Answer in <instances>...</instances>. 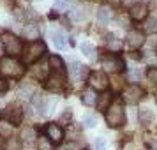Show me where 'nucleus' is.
<instances>
[{"label": "nucleus", "mask_w": 157, "mask_h": 150, "mask_svg": "<svg viewBox=\"0 0 157 150\" xmlns=\"http://www.w3.org/2000/svg\"><path fill=\"white\" fill-rule=\"evenodd\" d=\"M69 14H71L72 20H83L86 13H85V7H83V6H74V7L69 11Z\"/></svg>", "instance_id": "obj_19"}, {"label": "nucleus", "mask_w": 157, "mask_h": 150, "mask_svg": "<svg viewBox=\"0 0 157 150\" xmlns=\"http://www.w3.org/2000/svg\"><path fill=\"white\" fill-rule=\"evenodd\" d=\"M62 85H64V78H62L60 74H53V76H50V78H48V81H46V88H48V90H51V92H57V90H60V88H62Z\"/></svg>", "instance_id": "obj_14"}, {"label": "nucleus", "mask_w": 157, "mask_h": 150, "mask_svg": "<svg viewBox=\"0 0 157 150\" xmlns=\"http://www.w3.org/2000/svg\"><path fill=\"white\" fill-rule=\"evenodd\" d=\"M13 148H18V143L16 141H9V145H7V150H13Z\"/></svg>", "instance_id": "obj_36"}, {"label": "nucleus", "mask_w": 157, "mask_h": 150, "mask_svg": "<svg viewBox=\"0 0 157 150\" xmlns=\"http://www.w3.org/2000/svg\"><path fill=\"white\" fill-rule=\"evenodd\" d=\"M129 14H131L132 20L141 21V20H145L147 14H148V7H147L143 2H140V4H132V6H131V11H129Z\"/></svg>", "instance_id": "obj_10"}, {"label": "nucleus", "mask_w": 157, "mask_h": 150, "mask_svg": "<svg viewBox=\"0 0 157 150\" xmlns=\"http://www.w3.org/2000/svg\"><path fill=\"white\" fill-rule=\"evenodd\" d=\"M13 133H14L13 124H9V122H6V120L0 122V136H2V138H11Z\"/></svg>", "instance_id": "obj_17"}, {"label": "nucleus", "mask_w": 157, "mask_h": 150, "mask_svg": "<svg viewBox=\"0 0 157 150\" xmlns=\"http://www.w3.org/2000/svg\"><path fill=\"white\" fill-rule=\"evenodd\" d=\"M21 138L25 140V141H32L34 140V129H23V133H21Z\"/></svg>", "instance_id": "obj_30"}, {"label": "nucleus", "mask_w": 157, "mask_h": 150, "mask_svg": "<svg viewBox=\"0 0 157 150\" xmlns=\"http://www.w3.org/2000/svg\"><path fill=\"white\" fill-rule=\"evenodd\" d=\"M81 101H83L85 106H94L97 102V94H95V90L94 88H85L83 94H81Z\"/></svg>", "instance_id": "obj_15"}, {"label": "nucleus", "mask_w": 157, "mask_h": 150, "mask_svg": "<svg viewBox=\"0 0 157 150\" xmlns=\"http://www.w3.org/2000/svg\"><path fill=\"white\" fill-rule=\"evenodd\" d=\"M37 150H53V145L46 136H43V138L37 140Z\"/></svg>", "instance_id": "obj_22"}, {"label": "nucleus", "mask_w": 157, "mask_h": 150, "mask_svg": "<svg viewBox=\"0 0 157 150\" xmlns=\"http://www.w3.org/2000/svg\"><path fill=\"white\" fill-rule=\"evenodd\" d=\"M111 101H113V95L109 92H104L99 97V101H97V108H99L101 111H104V110H108V108L111 106Z\"/></svg>", "instance_id": "obj_16"}, {"label": "nucleus", "mask_w": 157, "mask_h": 150, "mask_svg": "<svg viewBox=\"0 0 157 150\" xmlns=\"http://www.w3.org/2000/svg\"><path fill=\"white\" fill-rule=\"evenodd\" d=\"M25 67L20 60H16V57H2L0 58V74L2 76H9V78H20Z\"/></svg>", "instance_id": "obj_1"}, {"label": "nucleus", "mask_w": 157, "mask_h": 150, "mask_svg": "<svg viewBox=\"0 0 157 150\" xmlns=\"http://www.w3.org/2000/svg\"><path fill=\"white\" fill-rule=\"evenodd\" d=\"M83 124H85V127H95V124H97V118H95V115H85L83 117Z\"/></svg>", "instance_id": "obj_26"}, {"label": "nucleus", "mask_w": 157, "mask_h": 150, "mask_svg": "<svg viewBox=\"0 0 157 150\" xmlns=\"http://www.w3.org/2000/svg\"><path fill=\"white\" fill-rule=\"evenodd\" d=\"M106 122L109 127H120L125 122V111L120 102H111V106L106 110Z\"/></svg>", "instance_id": "obj_2"}, {"label": "nucleus", "mask_w": 157, "mask_h": 150, "mask_svg": "<svg viewBox=\"0 0 157 150\" xmlns=\"http://www.w3.org/2000/svg\"><path fill=\"white\" fill-rule=\"evenodd\" d=\"M81 51H83L88 58H92V60L95 58V48H94L90 43H83L81 44Z\"/></svg>", "instance_id": "obj_23"}, {"label": "nucleus", "mask_w": 157, "mask_h": 150, "mask_svg": "<svg viewBox=\"0 0 157 150\" xmlns=\"http://www.w3.org/2000/svg\"><path fill=\"white\" fill-rule=\"evenodd\" d=\"M50 37H51L53 44L57 46L58 50H64V48H65V36L62 34V30L51 29V30H50Z\"/></svg>", "instance_id": "obj_13"}, {"label": "nucleus", "mask_w": 157, "mask_h": 150, "mask_svg": "<svg viewBox=\"0 0 157 150\" xmlns=\"http://www.w3.org/2000/svg\"><path fill=\"white\" fill-rule=\"evenodd\" d=\"M50 65L58 72V74L64 71V62H62V58L57 57V55H51V57H50Z\"/></svg>", "instance_id": "obj_20"}, {"label": "nucleus", "mask_w": 157, "mask_h": 150, "mask_svg": "<svg viewBox=\"0 0 157 150\" xmlns=\"http://www.w3.org/2000/svg\"><path fill=\"white\" fill-rule=\"evenodd\" d=\"M32 94H34V85H27V83L21 85V95L23 97H30Z\"/></svg>", "instance_id": "obj_29"}, {"label": "nucleus", "mask_w": 157, "mask_h": 150, "mask_svg": "<svg viewBox=\"0 0 157 150\" xmlns=\"http://www.w3.org/2000/svg\"><path fill=\"white\" fill-rule=\"evenodd\" d=\"M25 36L32 37V39H36V37H37V30L34 29V25H30V27H27V29H25Z\"/></svg>", "instance_id": "obj_32"}, {"label": "nucleus", "mask_w": 157, "mask_h": 150, "mask_svg": "<svg viewBox=\"0 0 157 150\" xmlns=\"http://www.w3.org/2000/svg\"><path fill=\"white\" fill-rule=\"evenodd\" d=\"M69 74H71V79L74 81H81V79L86 76V67L81 65L79 62H72L71 67H69Z\"/></svg>", "instance_id": "obj_11"}, {"label": "nucleus", "mask_w": 157, "mask_h": 150, "mask_svg": "<svg viewBox=\"0 0 157 150\" xmlns=\"http://www.w3.org/2000/svg\"><path fill=\"white\" fill-rule=\"evenodd\" d=\"M127 43L131 48H140L143 43H145V36H143V32L141 30H131L127 34Z\"/></svg>", "instance_id": "obj_12"}, {"label": "nucleus", "mask_w": 157, "mask_h": 150, "mask_svg": "<svg viewBox=\"0 0 157 150\" xmlns=\"http://www.w3.org/2000/svg\"><path fill=\"white\" fill-rule=\"evenodd\" d=\"M88 83H90V88L94 90H104L108 87V78L104 72H92L90 78H88Z\"/></svg>", "instance_id": "obj_8"}, {"label": "nucleus", "mask_w": 157, "mask_h": 150, "mask_svg": "<svg viewBox=\"0 0 157 150\" xmlns=\"http://www.w3.org/2000/svg\"><path fill=\"white\" fill-rule=\"evenodd\" d=\"M44 53H46V44H44L43 41H34V43L27 48V51L23 53V60H25L27 64H32V62L39 60Z\"/></svg>", "instance_id": "obj_4"}, {"label": "nucleus", "mask_w": 157, "mask_h": 150, "mask_svg": "<svg viewBox=\"0 0 157 150\" xmlns=\"http://www.w3.org/2000/svg\"><path fill=\"white\" fill-rule=\"evenodd\" d=\"M46 138H48L51 143H60L64 140V131H62V127L57 125V124H48V125H46Z\"/></svg>", "instance_id": "obj_9"}, {"label": "nucleus", "mask_w": 157, "mask_h": 150, "mask_svg": "<svg viewBox=\"0 0 157 150\" xmlns=\"http://www.w3.org/2000/svg\"><path fill=\"white\" fill-rule=\"evenodd\" d=\"M154 118V113L150 111V110H147V108H143V110H140V120L143 122V124H148L150 120Z\"/></svg>", "instance_id": "obj_25"}, {"label": "nucleus", "mask_w": 157, "mask_h": 150, "mask_svg": "<svg viewBox=\"0 0 157 150\" xmlns=\"http://www.w3.org/2000/svg\"><path fill=\"white\" fill-rule=\"evenodd\" d=\"M71 118H72L71 110H65L64 115L60 117V124H62V125H67V124H71Z\"/></svg>", "instance_id": "obj_28"}, {"label": "nucleus", "mask_w": 157, "mask_h": 150, "mask_svg": "<svg viewBox=\"0 0 157 150\" xmlns=\"http://www.w3.org/2000/svg\"><path fill=\"white\" fill-rule=\"evenodd\" d=\"M129 79H131V81H138V79H140V71H131L129 72Z\"/></svg>", "instance_id": "obj_34"}, {"label": "nucleus", "mask_w": 157, "mask_h": 150, "mask_svg": "<svg viewBox=\"0 0 157 150\" xmlns=\"http://www.w3.org/2000/svg\"><path fill=\"white\" fill-rule=\"evenodd\" d=\"M97 20L106 25V23L111 20V9L109 7H99V11H97Z\"/></svg>", "instance_id": "obj_18"}, {"label": "nucleus", "mask_w": 157, "mask_h": 150, "mask_svg": "<svg viewBox=\"0 0 157 150\" xmlns=\"http://www.w3.org/2000/svg\"><path fill=\"white\" fill-rule=\"evenodd\" d=\"M7 88H9V83L4 78H0V95H4V94L7 92Z\"/></svg>", "instance_id": "obj_33"}, {"label": "nucleus", "mask_w": 157, "mask_h": 150, "mask_svg": "<svg viewBox=\"0 0 157 150\" xmlns=\"http://www.w3.org/2000/svg\"><path fill=\"white\" fill-rule=\"evenodd\" d=\"M150 147H152L154 150H157V141H150Z\"/></svg>", "instance_id": "obj_37"}, {"label": "nucleus", "mask_w": 157, "mask_h": 150, "mask_svg": "<svg viewBox=\"0 0 157 150\" xmlns=\"http://www.w3.org/2000/svg\"><path fill=\"white\" fill-rule=\"evenodd\" d=\"M102 67H104V71H109V72L122 71L124 69V60L115 57V55H108V57L102 58Z\"/></svg>", "instance_id": "obj_7"}, {"label": "nucleus", "mask_w": 157, "mask_h": 150, "mask_svg": "<svg viewBox=\"0 0 157 150\" xmlns=\"http://www.w3.org/2000/svg\"><path fill=\"white\" fill-rule=\"evenodd\" d=\"M109 2H111V4H118V2H120V0H109Z\"/></svg>", "instance_id": "obj_38"}, {"label": "nucleus", "mask_w": 157, "mask_h": 150, "mask_svg": "<svg viewBox=\"0 0 157 150\" xmlns=\"http://www.w3.org/2000/svg\"><path fill=\"white\" fill-rule=\"evenodd\" d=\"M148 78L152 79V81H155L157 79V69H150L148 71Z\"/></svg>", "instance_id": "obj_35"}, {"label": "nucleus", "mask_w": 157, "mask_h": 150, "mask_svg": "<svg viewBox=\"0 0 157 150\" xmlns=\"http://www.w3.org/2000/svg\"><path fill=\"white\" fill-rule=\"evenodd\" d=\"M32 74H34L37 79H43L44 76H46V69H44L43 65H36V67L32 69Z\"/></svg>", "instance_id": "obj_27"}, {"label": "nucleus", "mask_w": 157, "mask_h": 150, "mask_svg": "<svg viewBox=\"0 0 157 150\" xmlns=\"http://www.w3.org/2000/svg\"><path fill=\"white\" fill-rule=\"evenodd\" d=\"M127 2H138V4H140V2H141V0H127Z\"/></svg>", "instance_id": "obj_39"}, {"label": "nucleus", "mask_w": 157, "mask_h": 150, "mask_svg": "<svg viewBox=\"0 0 157 150\" xmlns=\"http://www.w3.org/2000/svg\"><path fill=\"white\" fill-rule=\"evenodd\" d=\"M2 117H4L6 122L13 124V125H18V124L21 122L23 111H21V108L18 106V104H9V106L2 111Z\"/></svg>", "instance_id": "obj_5"}, {"label": "nucleus", "mask_w": 157, "mask_h": 150, "mask_svg": "<svg viewBox=\"0 0 157 150\" xmlns=\"http://www.w3.org/2000/svg\"><path fill=\"white\" fill-rule=\"evenodd\" d=\"M2 46L11 57H16V55H20L23 51V41L20 37H16L14 34H11V32H4L2 34Z\"/></svg>", "instance_id": "obj_3"}, {"label": "nucleus", "mask_w": 157, "mask_h": 150, "mask_svg": "<svg viewBox=\"0 0 157 150\" xmlns=\"http://www.w3.org/2000/svg\"><path fill=\"white\" fill-rule=\"evenodd\" d=\"M106 46L109 48V50H113V51H118L122 48V43L117 39L115 36H108V41H106Z\"/></svg>", "instance_id": "obj_21"}, {"label": "nucleus", "mask_w": 157, "mask_h": 150, "mask_svg": "<svg viewBox=\"0 0 157 150\" xmlns=\"http://www.w3.org/2000/svg\"><path fill=\"white\" fill-rule=\"evenodd\" d=\"M143 95H145V92H143L141 87H138V85H129L124 90V101L129 102V104H136L138 101L143 99Z\"/></svg>", "instance_id": "obj_6"}, {"label": "nucleus", "mask_w": 157, "mask_h": 150, "mask_svg": "<svg viewBox=\"0 0 157 150\" xmlns=\"http://www.w3.org/2000/svg\"><path fill=\"white\" fill-rule=\"evenodd\" d=\"M53 9L58 11V13H65V11L69 9V0H55Z\"/></svg>", "instance_id": "obj_24"}, {"label": "nucleus", "mask_w": 157, "mask_h": 150, "mask_svg": "<svg viewBox=\"0 0 157 150\" xmlns=\"http://www.w3.org/2000/svg\"><path fill=\"white\" fill-rule=\"evenodd\" d=\"M94 147H95V150H106V141H104V138H95Z\"/></svg>", "instance_id": "obj_31"}]
</instances>
